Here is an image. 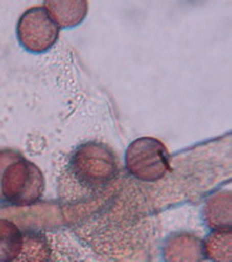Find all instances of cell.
I'll use <instances>...</instances> for the list:
<instances>
[{
  "label": "cell",
  "mask_w": 232,
  "mask_h": 262,
  "mask_svg": "<svg viewBox=\"0 0 232 262\" xmlns=\"http://www.w3.org/2000/svg\"><path fill=\"white\" fill-rule=\"evenodd\" d=\"M23 245V232L9 220L0 218V262H12Z\"/></svg>",
  "instance_id": "obj_10"
},
{
  "label": "cell",
  "mask_w": 232,
  "mask_h": 262,
  "mask_svg": "<svg viewBox=\"0 0 232 262\" xmlns=\"http://www.w3.org/2000/svg\"><path fill=\"white\" fill-rule=\"evenodd\" d=\"M43 6L57 26L64 29L80 25L88 12V3L84 0H47Z\"/></svg>",
  "instance_id": "obj_7"
},
{
  "label": "cell",
  "mask_w": 232,
  "mask_h": 262,
  "mask_svg": "<svg viewBox=\"0 0 232 262\" xmlns=\"http://www.w3.org/2000/svg\"><path fill=\"white\" fill-rule=\"evenodd\" d=\"M124 160L130 176L144 183L158 181L171 171L167 147L153 137H141L133 141L127 148Z\"/></svg>",
  "instance_id": "obj_3"
},
{
  "label": "cell",
  "mask_w": 232,
  "mask_h": 262,
  "mask_svg": "<svg viewBox=\"0 0 232 262\" xmlns=\"http://www.w3.org/2000/svg\"><path fill=\"white\" fill-rule=\"evenodd\" d=\"M205 259L211 262H232V231H213L202 241Z\"/></svg>",
  "instance_id": "obj_9"
},
{
  "label": "cell",
  "mask_w": 232,
  "mask_h": 262,
  "mask_svg": "<svg viewBox=\"0 0 232 262\" xmlns=\"http://www.w3.org/2000/svg\"><path fill=\"white\" fill-rule=\"evenodd\" d=\"M164 262H204L202 239L187 231L174 232L163 244Z\"/></svg>",
  "instance_id": "obj_5"
},
{
  "label": "cell",
  "mask_w": 232,
  "mask_h": 262,
  "mask_svg": "<svg viewBox=\"0 0 232 262\" xmlns=\"http://www.w3.org/2000/svg\"><path fill=\"white\" fill-rule=\"evenodd\" d=\"M60 27L44 6L27 9L17 23V39L30 53L50 50L59 39Z\"/></svg>",
  "instance_id": "obj_4"
},
{
  "label": "cell",
  "mask_w": 232,
  "mask_h": 262,
  "mask_svg": "<svg viewBox=\"0 0 232 262\" xmlns=\"http://www.w3.org/2000/svg\"><path fill=\"white\" fill-rule=\"evenodd\" d=\"M204 221L213 231L231 229L232 195L231 191H219L208 198L204 205Z\"/></svg>",
  "instance_id": "obj_6"
},
{
  "label": "cell",
  "mask_w": 232,
  "mask_h": 262,
  "mask_svg": "<svg viewBox=\"0 0 232 262\" xmlns=\"http://www.w3.org/2000/svg\"><path fill=\"white\" fill-rule=\"evenodd\" d=\"M44 192V176L19 151L0 150V203L26 207Z\"/></svg>",
  "instance_id": "obj_1"
},
{
  "label": "cell",
  "mask_w": 232,
  "mask_h": 262,
  "mask_svg": "<svg viewBox=\"0 0 232 262\" xmlns=\"http://www.w3.org/2000/svg\"><path fill=\"white\" fill-rule=\"evenodd\" d=\"M66 171L77 187L88 194H100L115 181L119 163L110 147L90 141L80 145L72 154Z\"/></svg>",
  "instance_id": "obj_2"
},
{
  "label": "cell",
  "mask_w": 232,
  "mask_h": 262,
  "mask_svg": "<svg viewBox=\"0 0 232 262\" xmlns=\"http://www.w3.org/2000/svg\"><path fill=\"white\" fill-rule=\"evenodd\" d=\"M52 247L44 234L39 231H25L19 255L12 262H50Z\"/></svg>",
  "instance_id": "obj_8"
}]
</instances>
